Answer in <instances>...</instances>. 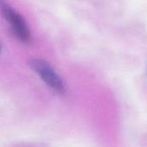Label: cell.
<instances>
[{
    "label": "cell",
    "instance_id": "obj_2",
    "mask_svg": "<svg viewBox=\"0 0 147 147\" xmlns=\"http://www.w3.org/2000/svg\"><path fill=\"white\" fill-rule=\"evenodd\" d=\"M28 65L56 93L59 95L65 93L66 90L64 82L49 63L43 59L34 58L28 60Z\"/></svg>",
    "mask_w": 147,
    "mask_h": 147
},
{
    "label": "cell",
    "instance_id": "obj_1",
    "mask_svg": "<svg viewBox=\"0 0 147 147\" xmlns=\"http://www.w3.org/2000/svg\"><path fill=\"white\" fill-rule=\"evenodd\" d=\"M0 12L5 21L9 23L16 38L24 44H29L32 36L22 16L16 12L6 0H0Z\"/></svg>",
    "mask_w": 147,
    "mask_h": 147
},
{
    "label": "cell",
    "instance_id": "obj_3",
    "mask_svg": "<svg viewBox=\"0 0 147 147\" xmlns=\"http://www.w3.org/2000/svg\"><path fill=\"white\" fill-rule=\"evenodd\" d=\"M0 52H1V45H0Z\"/></svg>",
    "mask_w": 147,
    "mask_h": 147
}]
</instances>
